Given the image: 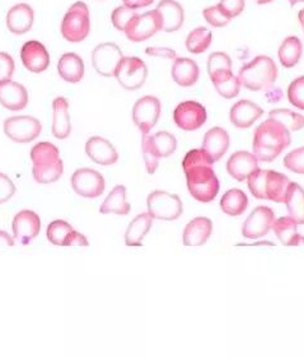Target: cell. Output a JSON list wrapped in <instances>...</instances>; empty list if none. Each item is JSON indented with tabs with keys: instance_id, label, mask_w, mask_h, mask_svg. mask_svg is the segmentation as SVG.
I'll return each mask as SVG.
<instances>
[{
	"instance_id": "1",
	"label": "cell",
	"mask_w": 304,
	"mask_h": 358,
	"mask_svg": "<svg viewBox=\"0 0 304 358\" xmlns=\"http://www.w3.org/2000/svg\"><path fill=\"white\" fill-rule=\"evenodd\" d=\"M291 143V136L280 122L268 119L260 124L254 133L252 150L261 162H273Z\"/></svg>"
},
{
	"instance_id": "2",
	"label": "cell",
	"mask_w": 304,
	"mask_h": 358,
	"mask_svg": "<svg viewBox=\"0 0 304 358\" xmlns=\"http://www.w3.org/2000/svg\"><path fill=\"white\" fill-rule=\"evenodd\" d=\"M251 194L262 201L284 203L290 181L288 176L274 170H257L247 179Z\"/></svg>"
},
{
	"instance_id": "3",
	"label": "cell",
	"mask_w": 304,
	"mask_h": 358,
	"mask_svg": "<svg viewBox=\"0 0 304 358\" xmlns=\"http://www.w3.org/2000/svg\"><path fill=\"white\" fill-rule=\"evenodd\" d=\"M277 73L276 63L271 57L259 55L240 68L238 78L245 88L257 92L274 86Z\"/></svg>"
},
{
	"instance_id": "4",
	"label": "cell",
	"mask_w": 304,
	"mask_h": 358,
	"mask_svg": "<svg viewBox=\"0 0 304 358\" xmlns=\"http://www.w3.org/2000/svg\"><path fill=\"white\" fill-rule=\"evenodd\" d=\"M187 189L194 199L210 203L219 193L220 184L212 166H195L184 171Z\"/></svg>"
},
{
	"instance_id": "5",
	"label": "cell",
	"mask_w": 304,
	"mask_h": 358,
	"mask_svg": "<svg viewBox=\"0 0 304 358\" xmlns=\"http://www.w3.org/2000/svg\"><path fill=\"white\" fill-rule=\"evenodd\" d=\"M61 36L68 43H79L85 41L91 32V15L89 8L85 1H75L66 10L61 24Z\"/></svg>"
},
{
	"instance_id": "6",
	"label": "cell",
	"mask_w": 304,
	"mask_h": 358,
	"mask_svg": "<svg viewBox=\"0 0 304 358\" xmlns=\"http://www.w3.org/2000/svg\"><path fill=\"white\" fill-rule=\"evenodd\" d=\"M147 207L149 215L161 221H175L184 212V206L180 196L163 190H154L149 194Z\"/></svg>"
},
{
	"instance_id": "7",
	"label": "cell",
	"mask_w": 304,
	"mask_h": 358,
	"mask_svg": "<svg viewBox=\"0 0 304 358\" xmlns=\"http://www.w3.org/2000/svg\"><path fill=\"white\" fill-rule=\"evenodd\" d=\"M6 136L15 143L26 144L34 142L41 134V122L34 116L18 115L8 117L3 124Z\"/></svg>"
},
{
	"instance_id": "8",
	"label": "cell",
	"mask_w": 304,
	"mask_h": 358,
	"mask_svg": "<svg viewBox=\"0 0 304 358\" xmlns=\"http://www.w3.org/2000/svg\"><path fill=\"white\" fill-rule=\"evenodd\" d=\"M115 78L125 90L136 91L147 82L148 66L140 57H124L115 73Z\"/></svg>"
},
{
	"instance_id": "9",
	"label": "cell",
	"mask_w": 304,
	"mask_h": 358,
	"mask_svg": "<svg viewBox=\"0 0 304 358\" xmlns=\"http://www.w3.org/2000/svg\"><path fill=\"white\" fill-rule=\"evenodd\" d=\"M159 31H162V17L157 9H153L136 15L124 34L131 43H139L147 41Z\"/></svg>"
},
{
	"instance_id": "10",
	"label": "cell",
	"mask_w": 304,
	"mask_h": 358,
	"mask_svg": "<svg viewBox=\"0 0 304 358\" xmlns=\"http://www.w3.org/2000/svg\"><path fill=\"white\" fill-rule=\"evenodd\" d=\"M124 54L120 46L115 43H102L92 51V64L94 71L102 77H115Z\"/></svg>"
},
{
	"instance_id": "11",
	"label": "cell",
	"mask_w": 304,
	"mask_h": 358,
	"mask_svg": "<svg viewBox=\"0 0 304 358\" xmlns=\"http://www.w3.org/2000/svg\"><path fill=\"white\" fill-rule=\"evenodd\" d=\"M162 105L156 96H144L135 102L133 108V122L142 131V134H149L156 127L161 117Z\"/></svg>"
},
{
	"instance_id": "12",
	"label": "cell",
	"mask_w": 304,
	"mask_h": 358,
	"mask_svg": "<svg viewBox=\"0 0 304 358\" xmlns=\"http://www.w3.org/2000/svg\"><path fill=\"white\" fill-rule=\"evenodd\" d=\"M71 187L79 196L94 199L101 196L105 187L106 181L99 171L93 169H79L71 176Z\"/></svg>"
},
{
	"instance_id": "13",
	"label": "cell",
	"mask_w": 304,
	"mask_h": 358,
	"mask_svg": "<svg viewBox=\"0 0 304 358\" xmlns=\"http://www.w3.org/2000/svg\"><path fill=\"white\" fill-rule=\"evenodd\" d=\"M208 120L206 108L198 101H184L173 111V122L180 129L195 131Z\"/></svg>"
},
{
	"instance_id": "14",
	"label": "cell",
	"mask_w": 304,
	"mask_h": 358,
	"mask_svg": "<svg viewBox=\"0 0 304 358\" xmlns=\"http://www.w3.org/2000/svg\"><path fill=\"white\" fill-rule=\"evenodd\" d=\"M275 213L269 207L255 208L242 226V235L249 240H256L266 236L275 222Z\"/></svg>"
},
{
	"instance_id": "15",
	"label": "cell",
	"mask_w": 304,
	"mask_h": 358,
	"mask_svg": "<svg viewBox=\"0 0 304 358\" xmlns=\"http://www.w3.org/2000/svg\"><path fill=\"white\" fill-rule=\"evenodd\" d=\"M48 240L55 246H88L89 243L85 235H82L78 231L73 229L71 223L66 222L64 220H57L52 221L48 226L46 231Z\"/></svg>"
},
{
	"instance_id": "16",
	"label": "cell",
	"mask_w": 304,
	"mask_h": 358,
	"mask_svg": "<svg viewBox=\"0 0 304 358\" xmlns=\"http://www.w3.org/2000/svg\"><path fill=\"white\" fill-rule=\"evenodd\" d=\"M12 229L15 240L20 244L27 245L38 236L41 229V220L34 210L24 209L15 215Z\"/></svg>"
},
{
	"instance_id": "17",
	"label": "cell",
	"mask_w": 304,
	"mask_h": 358,
	"mask_svg": "<svg viewBox=\"0 0 304 358\" xmlns=\"http://www.w3.org/2000/svg\"><path fill=\"white\" fill-rule=\"evenodd\" d=\"M21 62L29 72L40 74L49 68V50L43 43L29 40L21 48Z\"/></svg>"
},
{
	"instance_id": "18",
	"label": "cell",
	"mask_w": 304,
	"mask_h": 358,
	"mask_svg": "<svg viewBox=\"0 0 304 358\" xmlns=\"http://www.w3.org/2000/svg\"><path fill=\"white\" fill-rule=\"evenodd\" d=\"M6 23L10 34L17 36L24 35L35 24V10L27 3H18L8 10Z\"/></svg>"
},
{
	"instance_id": "19",
	"label": "cell",
	"mask_w": 304,
	"mask_h": 358,
	"mask_svg": "<svg viewBox=\"0 0 304 358\" xmlns=\"http://www.w3.org/2000/svg\"><path fill=\"white\" fill-rule=\"evenodd\" d=\"M0 105L10 111H21L27 108V88L12 79L0 80Z\"/></svg>"
},
{
	"instance_id": "20",
	"label": "cell",
	"mask_w": 304,
	"mask_h": 358,
	"mask_svg": "<svg viewBox=\"0 0 304 358\" xmlns=\"http://www.w3.org/2000/svg\"><path fill=\"white\" fill-rule=\"evenodd\" d=\"M259 169V159L254 153L247 151L234 152L226 162V171L240 182L246 181Z\"/></svg>"
},
{
	"instance_id": "21",
	"label": "cell",
	"mask_w": 304,
	"mask_h": 358,
	"mask_svg": "<svg viewBox=\"0 0 304 358\" xmlns=\"http://www.w3.org/2000/svg\"><path fill=\"white\" fill-rule=\"evenodd\" d=\"M87 156L97 165H115L119 159V153L110 141L103 136H91L85 143Z\"/></svg>"
},
{
	"instance_id": "22",
	"label": "cell",
	"mask_w": 304,
	"mask_h": 358,
	"mask_svg": "<svg viewBox=\"0 0 304 358\" xmlns=\"http://www.w3.org/2000/svg\"><path fill=\"white\" fill-rule=\"evenodd\" d=\"M263 115V108L254 101L240 100L236 102L229 111V120L236 128L247 129L251 128Z\"/></svg>"
},
{
	"instance_id": "23",
	"label": "cell",
	"mask_w": 304,
	"mask_h": 358,
	"mask_svg": "<svg viewBox=\"0 0 304 358\" xmlns=\"http://www.w3.org/2000/svg\"><path fill=\"white\" fill-rule=\"evenodd\" d=\"M212 234V220L206 217H196L186 224L182 241L187 248H198L205 244Z\"/></svg>"
},
{
	"instance_id": "24",
	"label": "cell",
	"mask_w": 304,
	"mask_h": 358,
	"mask_svg": "<svg viewBox=\"0 0 304 358\" xmlns=\"http://www.w3.org/2000/svg\"><path fill=\"white\" fill-rule=\"evenodd\" d=\"M52 136L63 141L71 136V124L69 115V101L63 96L52 101Z\"/></svg>"
},
{
	"instance_id": "25",
	"label": "cell",
	"mask_w": 304,
	"mask_h": 358,
	"mask_svg": "<svg viewBox=\"0 0 304 358\" xmlns=\"http://www.w3.org/2000/svg\"><path fill=\"white\" fill-rule=\"evenodd\" d=\"M156 9L162 17V31L164 32H177L184 26V8L176 0H161Z\"/></svg>"
},
{
	"instance_id": "26",
	"label": "cell",
	"mask_w": 304,
	"mask_h": 358,
	"mask_svg": "<svg viewBox=\"0 0 304 358\" xmlns=\"http://www.w3.org/2000/svg\"><path fill=\"white\" fill-rule=\"evenodd\" d=\"M171 76L178 86H195L200 78V68L190 57H176L172 64Z\"/></svg>"
},
{
	"instance_id": "27",
	"label": "cell",
	"mask_w": 304,
	"mask_h": 358,
	"mask_svg": "<svg viewBox=\"0 0 304 358\" xmlns=\"http://www.w3.org/2000/svg\"><path fill=\"white\" fill-rule=\"evenodd\" d=\"M231 144V138L226 129L214 127L206 131L201 148L212 157L214 162H218L226 155Z\"/></svg>"
},
{
	"instance_id": "28",
	"label": "cell",
	"mask_w": 304,
	"mask_h": 358,
	"mask_svg": "<svg viewBox=\"0 0 304 358\" xmlns=\"http://www.w3.org/2000/svg\"><path fill=\"white\" fill-rule=\"evenodd\" d=\"M57 73L66 83H79L85 77V62L75 52H65L57 62Z\"/></svg>"
},
{
	"instance_id": "29",
	"label": "cell",
	"mask_w": 304,
	"mask_h": 358,
	"mask_svg": "<svg viewBox=\"0 0 304 358\" xmlns=\"http://www.w3.org/2000/svg\"><path fill=\"white\" fill-rule=\"evenodd\" d=\"M298 224L290 217H280L275 220L273 229L276 237L284 246H302L304 245V236L298 232Z\"/></svg>"
},
{
	"instance_id": "30",
	"label": "cell",
	"mask_w": 304,
	"mask_h": 358,
	"mask_svg": "<svg viewBox=\"0 0 304 358\" xmlns=\"http://www.w3.org/2000/svg\"><path fill=\"white\" fill-rule=\"evenodd\" d=\"M128 190L124 185H117L113 187L111 193L107 195L106 199L99 208L102 215H128L131 207L126 201Z\"/></svg>"
},
{
	"instance_id": "31",
	"label": "cell",
	"mask_w": 304,
	"mask_h": 358,
	"mask_svg": "<svg viewBox=\"0 0 304 358\" xmlns=\"http://www.w3.org/2000/svg\"><path fill=\"white\" fill-rule=\"evenodd\" d=\"M209 77L217 92L226 100H232L240 94L242 85L238 76H234L232 71H220L210 74Z\"/></svg>"
},
{
	"instance_id": "32",
	"label": "cell",
	"mask_w": 304,
	"mask_h": 358,
	"mask_svg": "<svg viewBox=\"0 0 304 358\" xmlns=\"http://www.w3.org/2000/svg\"><path fill=\"white\" fill-rule=\"evenodd\" d=\"M153 217L149 213H142L136 215L131 223L129 224L125 232V244L130 248H140L144 237L147 236L153 223Z\"/></svg>"
},
{
	"instance_id": "33",
	"label": "cell",
	"mask_w": 304,
	"mask_h": 358,
	"mask_svg": "<svg viewBox=\"0 0 304 358\" xmlns=\"http://www.w3.org/2000/svg\"><path fill=\"white\" fill-rule=\"evenodd\" d=\"M302 55H303V43L297 36L287 37L277 51L279 62L287 69L294 68L299 63Z\"/></svg>"
},
{
	"instance_id": "34",
	"label": "cell",
	"mask_w": 304,
	"mask_h": 358,
	"mask_svg": "<svg viewBox=\"0 0 304 358\" xmlns=\"http://www.w3.org/2000/svg\"><path fill=\"white\" fill-rule=\"evenodd\" d=\"M284 203L287 206L290 218H293L299 226L304 224L303 187H301L297 182H290Z\"/></svg>"
},
{
	"instance_id": "35",
	"label": "cell",
	"mask_w": 304,
	"mask_h": 358,
	"mask_svg": "<svg viewBox=\"0 0 304 358\" xmlns=\"http://www.w3.org/2000/svg\"><path fill=\"white\" fill-rule=\"evenodd\" d=\"M248 207L247 195L240 189L228 190L220 199V208L223 213L231 217H238L246 212Z\"/></svg>"
},
{
	"instance_id": "36",
	"label": "cell",
	"mask_w": 304,
	"mask_h": 358,
	"mask_svg": "<svg viewBox=\"0 0 304 358\" xmlns=\"http://www.w3.org/2000/svg\"><path fill=\"white\" fill-rule=\"evenodd\" d=\"M212 43V31L206 27H196L186 37V49L194 55L205 52Z\"/></svg>"
},
{
	"instance_id": "37",
	"label": "cell",
	"mask_w": 304,
	"mask_h": 358,
	"mask_svg": "<svg viewBox=\"0 0 304 358\" xmlns=\"http://www.w3.org/2000/svg\"><path fill=\"white\" fill-rule=\"evenodd\" d=\"M64 172V162L63 159H57L54 164L49 165L34 166L32 167V176L36 182L38 184H52L61 178Z\"/></svg>"
},
{
	"instance_id": "38",
	"label": "cell",
	"mask_w": 304,
	"mask_h": 358,
	"mask_svg": "<svg viewBox=\"0 0 304 358\" xmlns=\"http://www.w3.org/2000/svg\"><path fill=\"white\" fill-rule=\"evenodd\" d=\"M31 159L34 166L49 165L60 159V152L51 142H40L32 147Z\"/></svg>"
},
{
	"instance_id": "39",
	"label": "cell",
	"mask_w": 304,
	"mask_h": 358,
	"mask_svg": "<svg viewBox=\"0 0 304 358\" xmlns=\"http://www.w3.org/2000/svg\"><path fill=\"white\" fill-rule=\"evenodd\" d=\"M269 117L280 122L290 133L304 129V115L298 114L289 108H274L270 111Z\"/></svg>"
},
{
	"instance_id": "40",
	"label": "cell",
	"mask_w": 304,
	"mask_h": 358,
	"mask_svg": "<svg viewBox=\"0 0 304 358\" xmlns=\"http://www.w3.org/2000/svg\"><path fill=\"white\" fill-rule=\"evenodd\" d=\"M150 141L153 144V148L161 158L170 157L176 152V136L168 131H158L156 134L150 136Z\"/></svg>"
},
{
	"instance_id": "41",
	"label": "cell",
	"mask_w": 304,
	"mask_h": 358,
	"mask_svg": "<svg viewBox=\"0 0 304 358\" xmlns=\"http://www.w3.org/2000/svg\"><path fill=\"white\" fill-rule=\"evenodd\" d=\"M138 15V12L135 9L126 7V6H120V7L115 8L111 13V22L113 26L120 32H125V29H128L129 24Z\"/></svg>"
},
{
	"instance_id": "42",
	"label": "cell",
	"mask_w": 304,
	"mask_h": 358,
	"mask_svg": "<svg viewBox=\"0 0 304 358\" xmlns=\"http://www.w3.org/2000/svg\"><path fill=\"white\" fill-rule=\"evenodd\" d=\"M142 151L147 171H148L149 175H153L157 171V169H158L161 157L158 156L156 150L153 148V144H152V141H150V134H143Z\"/></svg>"
},
{
	"instance_id": "43",
	"label": "cell",
	"mask_w": 304,
	"mask_h": 358,
	"mask_svg": "<svg viewBox=\"0 0 304 358\" xmlns=\"http://www.w3.org/2000/svg\"><path fill=\"white\" fill-rule=\"evenodd\" d=\"M214 164L215 162L212 161V157L203 148H200V150H191L184 155L182 159V169L184 172L195 166H212Z\"/></svg>"
},
{
	"instance_id": "44",
	"label": "cell",
	"mask_w": 304,
	"mask_h": 358,
	"mask_svg": "<svg viewBox=\"0 0 304 358\" xmlns=\"http://www.w3.org/2000/svg\"><path fill=\"white\" fill-rule=\"evenodd\" d=\"M220 71H232V59L223 51H215L208 59V73L209 76Z\"/></svg>"
},
{
	"instance_id": "45",
	"label": "cell",
	"mask_w": 304,
	"mask_h": 358,
	"mask_svg": "<svg viewBox=\"0 0 304 358\" xmlns=\"http://www.w3.org/2000/svg\"><path fill=\"white\" fill-rule=\"evenodd\" d=\"M203 17L210 26L215 27V29H223L229 24V22L232 21L231 18H228L223 10L217 6H212L208 7L203 10Z\"/></svg>"
},
{
	"instance_id": "46",
	"label": "cell",
	"mask_w": 304,
	"mask_h": 358,
	"mask_svg": "<svg viewBox=\"0 0 304 358\" xmlns=\"http://www.w3.org/2000/svg\"><path fill=\"white\" fill-rule=\"evenodd\" d=\"M288 100L294 108L304 110V76L294 79L288 87Z\"/></svg>"
},
{
	"instance_id": "47",
	"label": "cell",
	"mask_w": 304,
	"mask_h": 358,
	"mask_svg": "<svg viewBox=\"0 0 304 358\" xmlns=\"http://www.w3.org/2000/svg\"><path fill=\"white\" fill-rule=\"evenodd\" d=\"M283 162L284 166L289 171L298 173V175H304V147L289 152L284 157Z\"/></svg>"
},
{
	"instance_id": "48",
	"label": "cell",
	"mask_w": 304,
	"mask_h": 358,
	"mask_svg": "<svg viewBox=\"0 0 304 358\" xmlns=\"http://www.w3.org/2000/svg\"><path fill=\"white\" fill-rule=\"evenodd\" d=\"M218 7L223 10V13L228 18L233 20L243 13L245 7H246V1L245 0H220Z\"/></svg>"
},
{
	"instance_id": "49",
	"label": "cell",
	"mask_w": 304,
	"mask_h": 358,
	"mask_svg": "<svg viewBox=\"0 0 304 358\" xmlns=\"http://www.w3.org/2000/svg\"><path fill=\"white\" fill-rule=\"evenodd\" d=\"M15 71V63L13 57L8 52L0 51V80L12 79Z\"/></svg>"
},
{
	"instance_id": "50",
	"label": "cell",
	"mask_w": 304,
	"mask_h": 358,
	"mask_svg": "<svg viewBox=\"0 0 304 358\" xmlns=\"http://www.w3.org/2000/svg\"><path fill=\"white\" fill-rule=\"evenodd\" d=\"M15 194V182L10 180V178L0 172V204L12 199V196Z\"/></svg>"
},
{
	"instance_id": "51",
	"label": "cell",
	"mask_w": 304,
	"mask_h": 358,
	"mask_svg": "<svg viewBox=\"0 0 304 358\" xmlns=\"http://www.w3.org/2000/svg\"><path fill=\"white\" fill-rule=\"evenodd\" d=\"M145 54L149 57H163V59H170V60H175L177 57L176 51L170 48H147L145 49Z\"/></svg>"
},
{
	"instance_id": "52",
	"label": "cell",
	"mask_w": 304,
	"mask_h": 358,
	"mask_svg": "<svg viewBox=\"0 0 304 358\" xmlns=\"http://www.w3.org/2000/svg\"><path fill=\"white\" fill-rule=\"evenodd\" d=\"M154 3V0H122V4L131 9H142L152 6Z\"/></svg>"
},
{
	"instance_id": "53",
	"label": "cell",
	"mask_w": 304,
	"mask_h": 358,
	"mask_svg": "<svg viewBox=\"0 0 304 358\" xmlns=\"http://www.w3.org/2000/svg\"><path fill=\"white\" fill-rule=\"evenodd\" d=\"M15 246V238L6 231H0V248H12Z\"/></svg>"
},
{
	"instance_id": "54",
	"label": "cell",
	"mask_w": 304,
	"mask_h": 358,
	"mask_svg": "<svg viewBox=\"0 0 304 358\" xmlns=\"http://www.w3.org/2000/svg\"><path fill=\"white\" fill-rule=\"evenodd\" d=\"M298 20H299V23H301V27L304 31V9L302 10H299V13H298Z\"/></svg>"
},
{
	"instance_id": "55",
	"label": "cell",
	"mask_w": 304,
	"mask_h": 358,
	"mask_svg": "<svg viewBox=\"0 0 304 358\" xmlns=\"http://www.w3.org/2000/svg\"><path fill=\"white\" fill-rule=\"evenodd\" d=\"M255 1L259 6H265V4H270V3L274 1V0H255Z\"/></svg>"
},
{
	"instance_id": "56",
	"label": "cell",
	"mask_w": 304,
	"mask_h": 358,
	"mask_svg": "<svg viewBox=\"0 0 304 358\" xmlns=\"http://www.w3.org/2000/svg\"><path fill=\"white\" fill-rule=\"evenodd\" d=\"M288 1H289L290 7H294L299 3H304V0H288Z\"/></svg>"
},
{
	"instance_id": "57",
	"label": "cell",
	"mask_w": 304,
	"mask_h": 358,
	"mask_svg": "<svg viewBox=\"0 0 304 358\" xmlns=\"http://www.w3.org/2000/svg\"><path fill=\"white\" fill-rule=\"evenodd\" d=\"M96 1H103V0H96Z\"/></svg>"
}]
</instances>
